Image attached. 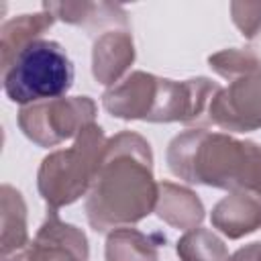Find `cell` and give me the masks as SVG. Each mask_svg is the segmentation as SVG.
Segmentation results:
<instances>
[{
	"label": "cell",
	"instance_id": "8",
	"mask_svg": "<svg viewBox=\"0 0 261 261\" xmlns=\"http://www.w3.org/2000/svg\"><path fill=\"white\" fill-rule=\"evenodd\" d=\"M133 41L122 33H106L94 45V75L102 84H114V80L133 63Z\"/></svg>",
	"mask_w": 261,
	"mask_h": 261
},
{
	"label": "cell",
	"instance_id": "11",
	"mask_svg": "<svg viewBox=\"0 0 261 261\" xmlns=\"http://www.w3.org/2000/svg\"><path fill=\"white\" fill-rule=\"evenodd\" d=\"M184 261H228L224 245L206 230H192L177 243Z\"/></svg>",
	"mask_w": 261,
	"mask_h": 261
},
{
	"label": "cell",
	"instance_id": "2",
	"mask_svg": "<svg viewBox=\"0 0 261 261\" xmlns=\"http://www.w3.org/2000/svg\"><path fill=\"white\" fill-rule=\"evenodd\" d=\"M2 82L4 94L16 104L57 100L73 84V63L57 41L35 39L2 63Z\"/></svg>",
	"mask_w": 261,
	"mask_h": 261
},
{
	"label": "cell",
	"instance_id": "6",
	"mask_svg": "<svg viewBox=\"0 0 261 261\" xmlns=\"http://www.w3.org/2000/svg\"><path fill=\"white\" fill-rule=\"evenodd\" d=\"M88 243L84 232L57 218L55 210L45 220L24 261H86Z\"/></svg>",
	"mask_w": 261,
	"mask_h": 261
},
{
	"label": "cell",
	"instance_id": "9",
	"mask_svg": "<svg viewBox=\"0 0 261 261\" xmlns=\"http://www.w3.org/2000/svg\"><path fill=\"white\" fill-rule=\"evenodd\" d=\"M53 24V14L41 12V14H20L18 18H12L4 22L2 27V63L8 61L22 45L39 39V35Z\"/></svg>",
	"mask_w": 261,
	"mask_h": 261
},
{
	"label": "cell",
	"instance_id": "10",
	"mask_svg": "<svg viewBox=\"0 0 261 261\" xmlns=\"http://www.w3.org/2000/svg\"><path fill=\"white\" fill-rule=\"evenodd\" d=\"M151 243L135 230L128 228H120L114 234H110L108 239V247H106V259L108 261H157V253L153 247H149Z\"/></svg>",
	"mask_w": 261,
	"mask_h": 261
},
{
	"label": "cell",
	"instance_id": "3",
	"mask_svg": "<svg viewBox=\"0 0 261 261\" xmlns=\"http://www.w3.org/2000/svg\"><path fill=\"white\" fill-rule=\"evenodd\" d=\"M104 147V133L92 122L80 133L69 149L55 151L43 159L39 169V192L51 208L71 204L90 188V184H94Z\"/></svg>",
	"mask_w": 261,
	"mask_h": 261
},
{
	"label": "cell",
	"instance_id": "1",
	"mask_svg": "<svg viewBox=\"0 0 261 261\" xmlns=\"http://www.w3.org/2000/svg\"><path fill=\"white\" fill-rule=\"evenodd\" d=\"M157 200L151 173V149L139 135L122 133L104 147L86 210L96 230L137 222Z\"/></svg>",
	"mask_w": 261,
	"mask_h": 261
},
{
	"label": "cell",
	"instance_id": "4",
	"mask_svg": "<svg viewBox=\"0 0 261 261\" xmlns=\"http://www.w3.org/2000/svg\"><path fill=\"white\" fill-rule=\"evenodd\" d=\"M94 110V102L86 96L71 100L57 98L22 108L18 122L29 139L43 147H51L92 124Z\"/></svg>",
	"mask_w": 261,
	"mask_h": 261
},
{
	"label": "cell",
	"instance_id": "5",
	"mask_svg": "<svg viewBox=\"0 0 261 261\" xmlns=\"http://www.w3.org/2000/svg\"><path fill=\"white\" fill-rule=\"evenodd\" d=\"M212 120L224 128L251 130L261 126V73H247L220 92L210 106Z\"/></svg>",
	"mask_w": 261,
	"mask_h": 261
},
{
	"label": "cell",
	"instance_id": "7",
	"mask_svg": "<svg viewBox=\"0 0 261 261\" xmlns=\"http://www.w3.org/2000/svg\"><path fill=\"white\" fill-rule=\"evenodd\" d=\"M212 222L228 237L239 239L261 226V206L251 196L234 192L230 198L218 202L212 214Z\"/></svg>",
	"mask_w": 261,
	"mask_h": 261
}]
</instances>
